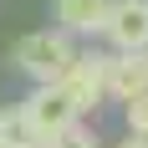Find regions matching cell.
<instances>
[{"label":"cell","mask_w":148,"mask_h":148,"mask_svg":"<svg viewBox=\"0 0 148 148\" xmlns=\"http://www.w3.org/2000/svg\"><path fill=\"white\" fill-rule=\"evenodd\" d=\"M77 51H82L77 36L46 26V31H31V36H21V41L10 46V66L26 77L31 87H41V82H61V77L72 72Z\"/></svg>","instance_id":"1"},{"label":"cell","mask_w":148,"mask_h":148,"mask_svg":"<svg viewBox=\"0 0 148 148\" xmlns=\"http://www.w3.org/2000/svg\"><path fill=\"white\" fill-rule=\"evenodd\" d=\"M123 128L148 138V92H143V97H133V102H123Z\"/></svg>","instance_id":"9"},{"label":"cell","mask_w":148,"mask_h":148,"mask_svg":"<svg viewBox=\"0 0 148 148\" xmlns=\"http://www.w3.org/2000/svg\"><path fill=\"white\" fill-rule=\"evenodd\" d=\"M41 148H107V138L92 128V118H77L72 128H61V133H51Z\"/></svg>","instance_id":"8"},{"label":"cell","mask_w":148,"mask_h":148,"mask_svg":"<svg viewBox=\"0 0 148 148\" xmlns=\"http://www.w3.org/2000/svg\"><path fill=\"white\" fill-rule=\"evenodd\" d=\"M112 148H148V138H143V133H123Z\"/></svg>","instance_id":"10"},{"label":"cell","mask_w":148,"mask_h":148,"mask_svg":"<svg viewBox=\"0 0 148 148\" xmlns=\"http://www.w3.org/2000/svg\"><path fill=\"white\" fill-rule=\"evenodd\" d=\"M102 21H107V0H51V26L77 41H97Z\"/></svg>","instance_id":"6"},{"label":"cell","mask_w":148,"mask_h":148,"mask_svg":"<svg viewBox=\"0 0 148 148\" xmlns=\"http://www.w3.org/2000/svg\"><path fill=\"white\" fill-rule=\"evenodd\" d=\"M97 41L107 51H148V0H107Z\"/></svg>","instance_id":"4"},{"label":"cell","mask_w":148,"mask_h":148,"mask_svg":"<svg viewBox=\"0 0 148 148\" xmlns=\"http://www.w3.org/2000/svg\"><path fill=\"white\" fill-rule=\"evenodd\" d=\"M21 112H26V123L36 128V138H41V143H46L51 133H61V128H72V123L82 118L61 82H41V87H31L26 97H21Z\"/></svg>","instance_id":"3"},{"label":"cell","mask_w":148,"mask_h":148,"mask_svg":"<svg viewBox=\"0 0 148 148\" xmlns=\"http://www.w3.org/2000/svg\"><path fill=\"white\" fill-rule=\"evenodd\" d=\"M61 87H66V97L77 102V112L82 118H92L102 102H112L107 97V46L97 51V46H82L72 61V72L61 77Z\"/></svg>","instance_id":"2"},{"label":"cell","mask_w":148,"mask_h":148,"mask_svg":"<svg viewBox=\"0 0 148 148\" xmlns=\"http://www.w3.org/2000/svg\"><path fill=\"white\" fill-rule=\"evenodd\" d=\"M148 92V51H107V97L133 102Z\"/></svg>","instance_id":"5"},{"label":"cell","mask_w":148,"mask_h":148,"mask_svg":"<svg viewBox=\"0 0 148 148\" xmlns=\"http://www.w3.org/2000/svg\"><path fill=\"white\" fill-rule=\"evenodd\" d=\"M0 148H41V138H36V128L26 123L21 102H15V107H0Z\"/></svg>","instance_id":"7"}]
</instances>
